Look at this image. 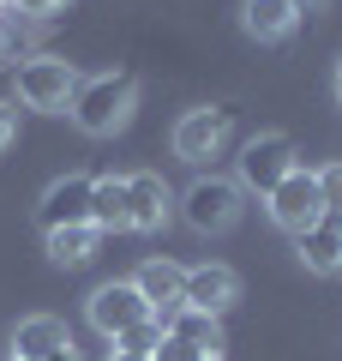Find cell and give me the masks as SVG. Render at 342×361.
Returning a JSON list of instances; mask_svg holds the SVG:
<instances>
[{
  "label": "cell",
  "mask_w": 342,
  "mask_h": 361,
  "mask_svg": "<svg viewBox=\"0 0 342 361\" xmlns=\"http://www.w3.org/2000/svg\"><path fill=\"white\" fill-rule=\"evenodd\" d=\"M139 109V78L132 73H102V78H78V97H72V121L78 133L90 139H108L120 133Z\"/></svg>",
  "instance_id": "obj_1"
},
{
  "label": "cell",
  "mask_w": 342,
  "mask_h": 361,
  "mask_svg": "<svg viewBox=\"0 0 342 361\" xmlns=\"http://www.w3.org/2000/svg\"><path fill=\"white\" fill-rule=\"evenodd\" d=\"M13 90H18L25 109L61 115V109H72V97H78V73H72V61H61V54H37V61L18 66Z\"/></svg>",
  "instance_id": "obj_2"
},
{
  "label": "cell",
  "mask_w": 342,
  "mask_h": 361,
  "mask_svg": "<svg viewBox=\"0 0 342 361\" xmlns=\"http://www.w3.org/2000/svg\"><path fill=\"white\" fill-rule=\"evenodd\" d=\"M180 217H186L198 235H222V229H234V217H241V187H234V180H216V175L192 180L186 199H180Z\"/></svg>",
  "instance_id": "obj_3"
},
{
  "label": "cell",
  "mask_w": 342,
  "mask_h": 361,
  "mask_svg": "<svg viewBox=\"0 0 342 361\" xmlns=\"http://www.w3.org/2000/svg\"><path fill=\"white\" fill-rule=\"evenodd\" d=\"M294 169H300V157H294V139H289V133H265V139H253V145L241 151V180L253 187V193H265V199L277 193Z\"/></svg>",
  "instance_id": "obj_4"
},
{
  "label": "cell",
  "mask_w": 342,
  "mask_h": 361,
  "mask_svg": "<svg viewBox=\"0 0 342 361\" xmlns=\"http://www.w3.org/2000/svg\"><path fill=\"white\" fill-rule=\"evenodd\" d=\"M318 217H324V199H318V175H312V169H294V175L282 180L277 193H270V223H277L282 235H306Z\"/></svg>",
  "instance_id": "obj_5"
},
{
  "label": "cell",
  "mask_w": 342,
  "mask_h": 361,
  "mask_svg": "<svg viewBox=\"0 0 342 361\" xmlns=\"http://www.w3.org/2000/svg\"><path fill=\"white\" fill-rule=\"evenodd\" d=\"M90 187L96 180L90 175H61L42 193V205H37V223H42V235L49 229H78V223H90Z\"/></svg>",
  "instance_id": "obj_6"
},
{
  "label": "cell",
  "mask_w": 342,
  "mask_h": 361,
  "mask_svg": "<svg viewBox=\"0 0 342 361\" xmlns=\"http://www.w3.org/2000/svg\"><path fill=\"white\" fill-rule=\"evenodd\" d=\"M228 127H234V109H186V115L175 121V157L204 163V157L228 139Z\"/></svg>",
  "instance_id": "obj_7"
},
{
  "label": "cell",
  "mask_w": 342,
  "mask_h": 361,
  "mask_svg": "<svg viewBox=\"0 0 342 361\" xmlns=\"http://www.w3.org/2000/svg\"><path fill=\"white\" fill-rule=\"evenodd\" d=\"M139 319H151V301H144L132 283H102L96 295H90V325H96L102 337H120Z\"/></svg>",
  "instance_id": "obj_8"
},
{
  "label": "cell",
  "mask_w": 342,
  "mask_h": 361,
  "mask_svg": "<svg viewBox=\"0 0 342 361\" xmlns=\"http://www.w3.org/2000/svg\"><path fill=\"white\" fill-rule=\"evenodd\" d=\"M168 211H175V193L163 175H127V229L151 235L168 223Z\"/></svg>",
  "instance_id": "obj_9"
},
{
  "label": "cell",
  "mask_w": 342,
  "mask_h": 361,
  "mask_svg": "<svg viewBox=\"0 0 342 361\" xmlns=\"http://www.w3.org/2000/svg\"><path fill=\"white\" fill-rule=\"evenodd\" d=\"M180 301L222 319V313L241 301V277H234L228 265H192V271H186V295H180Z\"/></svg>",
  "instance_id": "obj_10"
},
{
  "label": "cell",
  "mask_w": 342,
  "mask_h": 361,
  "mask_svg": "<svg viewBox=\"0 0 342 361\" xmlns=\"http://www.w3.org/2000/svg\"><path fill=\"white\" fill-rule=\"evenodd\" d=\"M132 289H139V295L151 301V313H156V319H168V313H180V307H186V301H180V295H186V271H180L175 259H151V265H144L139 277H132Z\"/></svg>",
  "instance_id": "obj_11"
},
{
  "label": "cell",
  "mask_w": 342,
  "mask_h": 361,
  "mask_svg": "<svg viewBox=\"0 0 342 361\" xmlns=\"http://www.w3.org/2000/svg\"><path fill=\"white\" fill-rule=\"evenodd\" d=\"M294 253L318 277H342V217H318L306 235H294Z\"/></svg>",
  "instance_id": "obj_12"
},
{
  "label": "cell",
  "mask_w": 342,
  "mask_h": 361,
  "mask_svg": "<svg viewBox=\"0 0 342 361\" xmlns=\"http://www.w3.org/2000/svg\"><path fill=\"white\" fill-rule=\"evenodd\" d=\"M61 343H72V337H66V325L54 319V313H30V319H18V331H13V355L18 361H42Z\"/></svg>",
  "instance_id": "obj_13"
},
{
  "label": "cell",
  "mask_w": 342,
  "mask_h": 361,
  "mask_svg": "<svg viewBox=\"0 0 342 361\" xmlns=\"http://www.w3.org/2000/svg\"><path fill=\"white\" fill-rule=\"evenodd\" d=\"M168 337H180V343H192L198 355H222V319L216 313H198V307H180L163 319Z\"/></svg>",
  "instance_id": "obj_14"
},
{
  "label": "cell",
  "mask_w": 342,
  "mask_h": 361,
  "mask_svg": "<svg viewBox=\"0 0 342 361\" xmlns=\"http://www.w3.org/2000/svg\"><path fill=\"white\" fill-rule=\"evenodd\" d=\"M90 229L96 235L127 229V175H102L90 187Z\"/></svg>",
  "instance_id": "obj_15"
},
{
  "label": "cell",
  "mask_w": 342,
  "mask_h": 361,
  "mask_svg": "<svg viewBox=\"0 0 342 361\" xmlns=\"http://www.w3.org/2000/svg\"><path fill=\"white\" fill-rule=\"evenodd\" d=\"M241 25L253 30L258 42H282L294 25H300V13H294L289 0H246V6H241Z\"/></svg>",
  "instance_id": "obj_16"
},
{
  "label": "cell",
  "mask_w": 342,
  "mask_h": 361,
  "mask_svg": "<svg viewBox=\"0 0 342 361\" xmlns=\"http://www.w3.org/2000/svg\"><path fill=\"white\" fill-rule=\"evenodd\" d=\"M96 253V229H90V223H78V229H49V259L54 265H84V259Z\"/></svg>",
  "instance_id": "obj_17"
},
{
  "label": "cell",
  "mask_w": 342,
  "mask_h": 361,
  "mask_svg": "<svg viewBox=\"0 0 342 361\" xmlns=\"http://www.w3.org/2000/svg\"><path fill=\"white\" fill-rule=\"evenodd\" d=\"M114 349H120V355H156V343H163V319H139V325H127V331L120 337H108Z\"/></svg>",
  "instance_id": "obj_18"
},
{
  "label": "cell",
  "mask_w": 342,
  "mask_h": 361,
  "mask_svg": "<svg viewBox=\"0 0 342 361\" xmlns=\"http://www.w3.org/2000/svg\"><path fill=\"white\" fill-rule=\"evenodd\" d=\"M318 175V199H324V217H342V163H324L312 169Z\"/></svg>",
  "instance_id": "obj_19"
},
{
  "label": "cell",
  "mask_w": 342,
  "mask_h": 361,
  "mask_svg": "<svg viewBox=\"0 0 342 361\" xmlns=\"http://www.w3.org/2000/svg\"><path fill=\"white\" fill-rule=\"evenodd\" d=\"M151 361H198V349H192V343H180V337H168L163 331V343H156V355Z\"/></svg>",
  "instance_id": "obj_20"
},
{
  "label": "cell",
  "mask_w": 342,
  "mask_h": 361,
  "mask_svg": "<svg viewBox=\"0 0 342 361\" xmlns=\"http://www.w3.org/2000/svg\"><path fill=\"white\" fill-rule=\"evenodd\" d=\"M25 18H54V13H66V0H13Z\"/></svg>",
  "instance_id": "obj_21"
},
{
  "label": "cell",
  "mask_w": 342,
  "mask_h": 361,
  "mask_svg": "<svg viewBox=\"0 0 342 361\" xmlns=\"http://www.w3.org/2000/svg\"><path fill=\"white\" fill-rule=\"evenodd\" d=\"M13 139H18V109H13V103H0V151H6Z\"/></svg>",
  "instance_id": "obj_22"
},
{
  "label": "cell",
  "mask_w": 342,
  "mask_h": 361,
  "mask_svg": "<svg viewBox=\"0 0 342 361\" xmlns=\"http://www.w3.org/2000/svg\"><path fill=\"white\" fill-rule=\"evenodd\" d=\"M289 6H294V13H324L330 0H289Z\"/></svg>",
  "instance_id": "obj_23"
},
{
  "label": "cell",
  "mask_w": 342,
  "mask_h": 361,
  "mask_svg": "<svg viewBox=\"0 0 342 361\" xmlns=\"http://www.w3.org/2000/svg\"><path fill=\"white\" fill-rule=\"evenodd\" d=\"M42 361H78V355H72V343H61L54 355H42Z\"/></svg>",
  "instance_id": "obj_24"
},
{
  "label": "cell",
  "mask_w": 342,
  "mask_h": 361,
  "mask_svg": "<svg viewBox=\"0 0 342 361\" xmlns=\"http://www.w3.org/2000/svg\"><path fill=\"white\" fill-rule=\"evenodd\" d=\"M108 361H151V355H120V349H108Z\"/></svg>",
  "instance_id": "obj_25"
},
{
  "label": "cell",
  "mask_w": 342,
  "mask_h": 361,
  "mask_svg": "<svg viewBox=\"0 0 342 361\" xmlns=\"http://www.w3.org/2000/svg\"><path fill=\"white\" fill-rule=\"evenodd\" d=\"M336 97H342V61H336Z\"/></svg>",
  "instance_id": "obj_26"
},
{
  "label": "cell",
  "mask_w": 342,
  "mask_h": 361,
  "mask_svg": "<svg viewBox=\"0 0 342 361\" xmlns=\"http://www.w3.org/2000/svg\"><path fill=\"white\" fill-rule=\"evenodd\" d=\"M0 49H6V25H0Z\"/></svg>",
  "instance_id": "obj_27"
},
{
  "label": "cell",
  "mask_w": 342,
  "mask_h": 361,
  "mask_svg": "<svg viewBox=\"0 0 342 361\" xmlns=\"http://www.w3.org/2000/svg\"><path fill=\"white\" fill-rule=\"evenodd\" d=\"M198 361H222V355H198Z\"/></svg>",
  "instance_id": "obj_28"
},
{
  "label": "cell",
  "mask_w": 342,
  "mask_h": 361,
  "mask_svg": "<svg viewBox=\"0 0 342 361\" xmlns=\"http://www.w3.org/2000/svg\"><path fill=\"white\" fill-rule=\"evenodd\" d=\"M0 6H13V0H0Z\"/></svg>",
  "instance_id": "obj_29"
},
{
  "label": "cell",
  "mask_w": 342,
  "mask_h": 361,
  "mask_svg": "<svg viewBox=\"0 0 342 361\" xmlns=\"http://www.w3.org/2000/svg\"><path fill=\"white\" fill-rule=\"evenodd\" d=\"M0 13H6V6H0Z\"/></svg>",
  "instance_id": "obj_30"
},
{
  "label": "cell",
  "mask_w": 342,
  "mask_h": 361,
  "mask_svg": "<svg viewBox=\"0 0 342 361\" xmlns=\"http://www.w3.org/2000/svg\"><path fill=\"white\" fill-rule=\"evenodd\" d=\"M13 361H18V355H13Z\"/></svg>",
  "instance_id": "obj_31"
}]
</instances>
